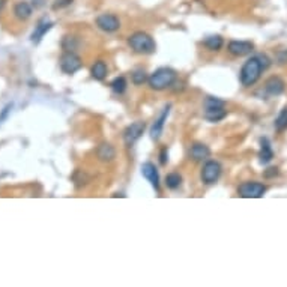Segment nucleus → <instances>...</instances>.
<instances>
[{"label": "nucleus", "instance_id": "obj_1", "mask_svg": "<svg viewBox=\"0 0 287 287\" xmlns=\"http://www.w3.org/2000/svg\"><path fill=\"white\" fill-rule=\"evenodd\" d=\"M263 71H265V69L262 67V62H260V59H259V54H257V56H253V57H250V59H247L245 64L242 65V68H241V72H239V80H241L243 88H251V86H254V85L259 81V78H260V75H262Z\"/></svg>", "mask_w": 287, "mask_h": 287}, {"label": "nucleus", "instance_id": "obj_2", "mask_svg": "<svg viewBox=\"0 0 287 287\" xmlns=\"http://www.w3.org/2000/svg\"><path fill=\"white\" fill-rule=\"evenodd\" d=\"M177 74L172 68H158L148 78V83L154 90H164L176 81Z\"/></svg>", "mask_w": 287, "mask_h": 287}, {"label": "nucleus", "instance_id": "obj_3", "mask_svg": "<svg viewBox=\"0 0 287 287\" xmlns=\"http://www.w3.org/2000/svg\"><path fill=\"white\" fill-rule=\"evenodd\" d=\"M128 45L137 54H154L156 51L155 39L146 32H135L128 38Z\"/></svg>", "mask_w": 287, "mask_h": 287}, {"label": "nucleus", "instance_id": "obj_4", "mask_svg": "<svg viewBox=\"0 0 287 287\" xmlns=\"http://www.w3.org/2000/svg\"><path fill=\"white\" fill-rule=\"evenodd\" d=\"M221 172H222V167L218 161L215 159H209L203 164V169H201V173H200V177H201V182L204 185H212L215 183L221 176Z\"/></svg>", "mask_w": 287, "mask_h": 287}, {"label": "nucleus", "instance_id": "obj_5", "mask_svg": "<svg viewBox=\"0 0 287 287\" xmlns=\"http://www.w3.org/2000/svg\"><path fill=\"white\" fill-rule=\"evenodd\" d=\"M266 193V187L260 182H243L238 188V194L243 199H260Z\"/></svg>", "mask_w": 287, "mask_h": 287}, {"label": "nucleus", "instance_id": "obj_6", "mask_svg": "<svg viewBox=\"0 0 287 287\" xmlns=\"http://www.w3.org/2000/svg\"><path fill=\"white\" fill-rule=\"evenodd\" d=\"M81 67H83V62L74 51H65L64 56L60 57V69L68 75L75 74L78 69H81Z\"/></svg>", "mask_w": 287, "mask_h": 287}, {"label": "nucleus", "instance_id": "obj_7", "mask_svg": "<svg viewBox=\"0 0 287 287\" xmlns=\"http://www.w3.org/2000/svg\"><path fill=\"white\" fill-rule=\"evenodd\" d=\"M145 128H146V124L143 120H137V122H134L131 125H128L125 128V131H124V141H125V145L128 148L133 146L134 143L137 140H140V137L143 135Z\"/></svg>", "mask_w": 287, "mask_h": 287}, {"label": "nucleus", "instance_id": "obj_8", "mask_svg": "<svg viewBox=\"0 0 287 287\" xmlns=\"http://www.w3.org/2000/svg\"><path fill=\"white\" fill-rule=\"evenodd\" d=\"M96 26L107 33H113L120 29V20L114 14H101L96 17Z\"/></svg>", "mask_w": 287, "mask_h": 287}, {"label": "nucleus", "instance_id": "obj_9", "mask_svg": "<svg viewBox=\"0 0 287 287\" xmlns=\"http://www.w3.org/2000/svg\"><path fill=\"white\" fill-rule=\"evenodd\" d=\"M227 50L232 56L242 57V56L250 54L254 50V44L250 41H230L227 45Z\"/></svg>", "mask_w": 287, "mask_h": 287}, {"label": "nucleus", "instance_id": "obj_10", "mask_svg": "<svg viewBox=\"0 0 287 287\" xmlns=\"http://www.w3.org/2000/svg\"><path fill=\"white\" fill-rule=\"evenodd\" d=\"M170 109H172L170 104L166 106L162 113L159 114V117L154 122V125H152V128H151V137H152V140H158V138L161 137L162 130H164V125H166V122H167V117H169V114H170Z\"/></svg>", "mask_w": 287, "mask_h": 287}, {"label": "nucleus", "instance_id": "obj_11", "mask_svg": "<svg viewBox=\"0 0 287 287\" xmlns=\"http://www.w3.org/2000/svg\"><path fill=\"white\" fill-rule=\"evenodd\" d=\"M141 175L145 179H148V182H151L155 191H159V175H158V170H156L155 164L145 162L141 166Z\"/></svg>", "mask_w": 287, "mask_h": 287}, {"label": "nucleus", "instance_id": "obj_12", "mask_svg": "<svg viewBox=\"0 0 287 287\" xmlns=\"http://www.w3.org/2000/svg\"><path fill=\"white\" fill-rule=\"evenodd\" d=\"M284 89H286V85H284V81L280 78V77H271V78H268L265 83V90L268 95H271V96H278V95H281L283 92H284Z\"/></svg>", "mask_w": 287, "mask_h": 287}, {"label": "nucleus", "instance_id": "obj_13", "mask_svg": "<svg viewBox=\"0 0 287 287\" xmlns=\"http://www.w3.org/2000/svg\"><path fill=\"white\" fill-rule=\"evenodd\" d=\"M53 27V22H50V20H41V22L38 23V26L35 27V30H33V33L30 35V41L33 43V44H39L41 41H43V38L45 36V33L50 30Z\"/></svg>", "mask_w": 287, "mask_h": 287}, {"label": "nucleus", "instance_id": "obj_14", "mask_svg": "<svg viewBox=\"0 0 287 287\" xmlns=\"http://www.w3.org/2000/svg\"><path fill=\"white\" fill-rule=\"evenodd\" d=\"M190 156L194 161H203V159L211 156V149L206 145H203V143H194L190 148Z\"/></svg>", "mask_w": 287, "mask_h": 287}, {"label": "nucleus", "instance_id": "obj_15", "mask_svg": "<svg viewBox=\"0 0 287 287\" xmlns=\"http://www.w3.org/2000/svg\"><path fill=\"white\" fill-rule=\"evenodd\" d=\"M96 156L102 162H110L116 156V151H114V148L111 146L110 143H101L96 148Z\"/></svg>", "mask_w": 287, "mask_h": 287}, {"label": "nucleus", "instance_id": "obj_16", "mask_svg": "<svg viewBox=\"0 0 287 287\" xmlns=\"http://www.w3.org/2000/svg\"><path fill=\"white\" fill-rule=\"evenodd\" d=\"M107 71H109V68H107V64L104 60H96L90 68V75L96 81H102L107 77Z\"/></svg>", "mask_w": 287, "mask_h": 287}, {"label": "nucleus", "instance_id": "obj_17", "mask_svg": "<svg viewBox=\"0 0 287 287\" xmlns=\"http://www.w3.org/2000/svg\"><path fill=\"white\" fill-rule=\"evenodd\" d=\"M259 158L262 164H269L274 158V151L271 148V143L268 138H262L260 140V152H259Z\"/></svg>", "mask_w": 287, "mask_h": 287}, {"label": "nucleus", "instance_id": "obj_18", "mask_svg": "<svg viewBox=\"0 0 287 287\" xmlns=\"http://www.w3.org/2000/svg\"><path fill=\"white\" fill-rule=\"evenodd\" d=\"M227 116V111L224 107H206L204 109V117L209 122H220Z\"/></svg>", "mask_w": 287, "mask_h": 287}, {"label": "nucleus", "instance_id": "obj_19", "mask_svg": "<svg viewBox=\"0 0 287 287\" xmlns=\"http://www.w3.org/2000/svg\"><path fill=\"white\" fill-rule=\"evenodd\" d=\"M32 6L27 3V2H20V3H17L15 5V8H14V14H15V17L18 18V20H27V18H30V15H32Z\"/></svg>", "mask_w": 287, "mask_h": 287}, {"label": "nucleus", "instance_id": "obj_20", "mask_svg": "<svg viewBox=\"0 0 287 287\" xmlns=\"http://www.w3.org/2000/svg\"><path fill=\"white\" fill-rule=\"evenodd\" d=\"M203 45L208 50H211V51H220L221 48H222V45H224V41H222V38H221L220 35H212V36H208L203 41Z\"/></svg>", "mask_w": 287, "mask_h": 287}, {"label": "nucleus", "instance_id": "obj_21", "mask_svg": "<svg viewBox=\"0 0 287 287\" xmlns=\"http://www.w3.org/2000/svg\"><path fill=\"white\" fill-rule=\"evenodd\" d=\"M127 86H128V83H127V78H125V77H116L110 83L111 90H113L114 93H117V95H122V93L127 90Z\"/></svg>", "mask_w": 287, "mask_h": 287}, {"label": "nucleus", "instance_id": "obj_22", "mask_svg": "<svg viewBox=\"0 0 287 287\" xmlns=\"http://www.w3.org/2000/svg\"><path fill=\"white\" fill-rule=\"evenodd\" d=\"M274 127L278 133L287 130V107H284L283 110L280 111V114L277 116L275 122H274Z\"/></svg>", "mask_w": 287, "mask_h": 287}, {"label": "nucleus", "instance_id": "obj_23", "mask_svg": "<svg viewBox=\"0 0 287 287\" xmlns=\"http://www.w3.org/2000/svg\"><path fill=\"white\" fill-rule=\"evenodd\" d=\"M182 183V176L179 173H169L166 176V185L169 190H177Z\"/></svg>", "mask_w": 287, "mask_h": 287}, {"label": "nucleus", "instance_id": "obj_24", "mask_svg": "<svg viewBox=\"0 0 287 287\" xmlns=\"http://www.w3.org/2000/svg\"><path fill=\"white\" fill-rule=\"evenodd\" d=\"M131 80H133V83L135 85V86H141L145 81H148V74H146L145 69L138 68V69H135V71L133 72Z\"/></svg>", "mask_w": 287, "mask_h": 287}, {"label": "nucleus", "instance_id": "obj_25", "mask_svg": "<svg viewBox=\"0 0 287 287\" xmlns=\"http://www.w3.org/2000/svg\"><path fill=\"white\" fill-rule=\"evenodd\" d=\"M62 47L65 51H75V48L78 47V41L74 36H65L62 41Z\"/></svg>", "mask_w": 287, "mask_h": 287}, {"label": "nucleus", "instance_id": "obj_26", "mask_svg": "<svg viewBox=\"0 0 287 287\" xmlns=\"http://www.w3.org/2000/svg\"><path fill=\"white\" fill-rule=\"evenodd\" d=\"M224 101L222 99H218V98H214V96H208L206 99H204V102H203V106H204V109L206 107H224Z\"/></svg>", "mask_w": 287, "mask_h": 287}, {"label": "nucleus", "instance_id": "obj_27", "mask_svg": "<svg viewBox=\"0 0 287 287\" xmlns=\"http://www.w3.org/2000/svg\"><path fill=\"white\" fill-rule=\"evenodd\" d=\"M12 107H14V104H12V102H9V104H6V106L2 109V111H0V122H2V124H3V122L8 119V116L11 114Z\"/></svg>", "mask_w": 287, "mask_h": 287}, {"label": "nucleus", "instance_id": "obj_28", "mask_svg": "<svg viewBox=\"0 0 287 287\" xmlns=\"http://www.w3.org/2000/svg\"><path fill=\"white\" fill-rule=\"evenodd\" d=\"M72 3V0H54L53 3V9L57 11V9H62V8H67Z\"/></svg>", "mask_w": 287, "mask_h": 287}, {"label": "nucleus", "instance_id": "obj_29", "mask_svg": "<svg viewBox=\"0 0 287 287\" xmlns=\"http://www.w3.org/2000/svg\"><path fill=\"white\" fill-rule=\"evenodd\" d=\"M159 162H161V166H166L169 162V149L167 148L161 149V152H159Z\"/></svg>", "mask_w": 287, "mask_h": 287}, {"label": "nucleus", "instance_id": "obj_30", "mask_svg": "<svg viewBox=\"0 0 287 287\" xmlns=\"http://www.w3.org/2000/svg\"><path fill=\"white\" fill-rule=\"evenodd\" d=\"M259 59H260V62H262L263 69H268V68L271 67V60H269V57H268L266 54H259Z\"/></svg>", "mask_w": 287, "mask_h": 287}, {"label": "nucleus", "instance_id": "obj_31", "mask_svg": "<svg viewBox=\"0 0 287 287\" xmlns=\"http://www.w3.org/2000/svg\"><path fill=\"white\" fill-rule=\"evenodd\" d=\"M277 60H278V64H286L287 62V50H283V51H280L278 54H277Z\"/></svg>", "mask_w": 287, "mask_h": 287}, {"label": "nucleus", "instance_id": "obj_32", "mask_svg": "<svg viewBox=\"0 0 287 287\" xmlns=\"http://www.w3.org/2000/svg\"><path fill=\"white\" fill-rule=\"evenodd\" d=\"M278 175V169L277 167H269L265 172V177H274Z\"/></svg>", "mask_w": 287, "mask_h": 287}, {"label": "nucleus", "instance_id": "obj_33", "mask_svg": "<svg viewBox=\"0 0 287 287\" xmlns=\"http://www.w3.org/2000/svg\"><path fill=\"white\" fill-rule=\"evenodd\" d=\"M43 3H44V0H33V5H35V8H39V6H43Z\"/></svg>", "mask_w": 287, "mask_h": 287}, {"label": "nucleus", "instance_id": "obj_34", "mask_svg": "<svg viewBox=\"0 0 287 287\" xmlns=\"http://www.w3.org/2000/svg\"><path fill=\"white\" fill-rule=\"evenodd\" d=\"M5 8V0H0V11Z\"/></svg>", "mask_w": 287, "mask_h": 287}]
</instances>
